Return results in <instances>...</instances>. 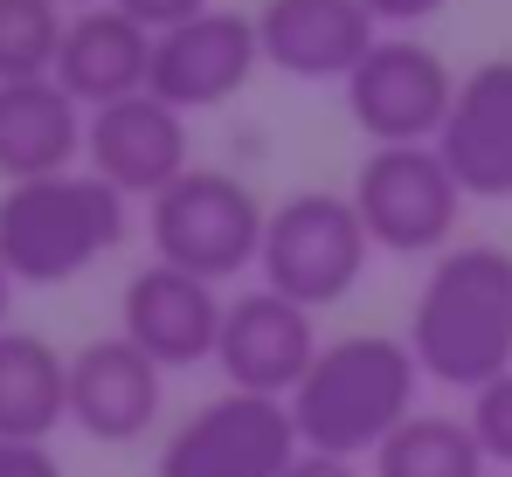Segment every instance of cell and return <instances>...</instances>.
<instances>
[{"mask_svg":"<svg viewBox=\"0 0 512 477\" xmlns=\"http://www.w3.org/2000/svg\"><path fill=\"white\" fill-rule=\"evenodd\" d=\"M409 353L429 381L464 395L512 374V249L464 242L429 263L409 312Z\"/></svg>","mask_w":512,"mask_h":477,"instance_id":"6da1fadb","label":"cell"},{"mask_svg":"<svg viewBox=\"0 0 512 477\" xmlns=\"http://www.w3.org/2000/svg\"><path fill=\"white\" fill-rule=\"evenodd\" d=\"M416 353L409 339L388 332H346L333 346H319L312 374L291 395V422L298 443L319 457H346V464H374V450L416 415Z\"/></svg>","mask_w":512,"mask_h":477,"instance_id":"7a4b0ae2","label":"cell"},{"mask_svg":"<svg viewBox=\"0 0 512 477\" xmlns=\"http://www.w3.org/2000/svg\"><path fill=\"white\" fill-rule=\"evenodd\" d=\"M125 242V194L97 173L21 180L0 194V256L14 284H70Z\"/></svg>","mask_w":512,"mask_h":477,"instance_id":"3957f363","label":"cell"},{"mask_svg":"<svg viewBox=\"0 0 512 477\" xmlns=\"http://www.w3.org/2000/svg\"><path fill=\"white\" fill-rule=\"evenodd\" d=\"M263 222L270 208L250 194V180L222 166H187L167 194H153L146 229H153V263H173L201 284H229L263 256Z\"/></svg>","mask_w":512,"mask_h":477,"instance_id":"277c9868","label":"cell"},{"mask_svg":"<svg viewBox=\"0 0 512 477\" xmlns=\"http://www.w3.org/2000/svg\"><path fill=\"white\" fill-rule=\"evenodd\" d=\"M374 242H367V222L353 208V194H284L263 222V291L319 312V305H340L346 291L360 284Z\"/></svg>","mask_w":512,"mask_h":477,"instance_id":"5b68a950","label":"cell"},{"mask_svg":"<svg viewBox=\"0 0 512 477\" xmlns=\"http://www.w3.org/2000/svg\"><path fill=\"white\" fill-rule=\"evenodd\" d=\"M353 208L374 249L395 256H443L464 215V187L436 146H374L353 173Z\"/></svg>","mask_w":512,"mask_h":477,"instance_id":"8992f818","label":"cell"},{"mask_svg":"<svg viewBox=\"0 0 512 477\" xmlns=\"http://www.w3.org/2000/svg\"><path fill=\"white\" fill-rule=\"evenodd\" d=\"M298 450L305 443H298L291 401L222 388L167 436L160 477H284L298 464Z\"/></svg>","mask_w":512,"mask_h":477,"instance_id":"52a82bcc","label":"cell"},{"mask_svg":"<svg viewBox=\"0 0 512 477\" xmlns=\"http://www.w3.org/2000/svg\"><path fill=\"white\" fill-rule=\"evenodd\" d=\"M450 104L457 77L423 35H381L346 77V111L374 146H436Z\"/></svg>","mask_w":512,"mask_h":477,"instance_id":"ba28073f","label":"cell"},{"mask_svg":"<svg viewBox=\"0 0 512 477\" xmlns=\"http://www.w3.org/2000/svg\"><path fill=\"white\" fill-rule=\"evenodd\" d=\"M256 63H263L256 14L208 7V14L167 28V35H153V77H146V90L160 104H173V111H208V104H229L256 77Z\"/></svg>","mask_w":512,"mask_h":477,"instance_id":"9c48e42d","label":"cell"},{"mask_svg":"<svg viewBox=\"0 0 512 477\" xmlns=\"http://www.w3.org/2000/svg\"><path fill=\"white\" fill-rule=\"evenodd\" d=\"M319 360V325L305 305L277 298V291H243L229 318H222V346H215V367L236 395H270V401H291L298 381L312 374Z\"/></svg>","mask_w":512,"mask_h":477,"instance_id":"30bf717a","label":"cell"},{"mask_svg":"<svg viewBox=\"0 0 512 477\" xmlns=\"http://www.w3.org/2000/svg\"><path fill=\"white\" fill-rule=\"evenodd\" d=\"M118 318H125L118 332H125L153 367L187 374V367L215 360L229 305H222V284H201V277H187V270H173V263H146V270H132Z\"/></svg>","mask_w":512,"mask_h":477,"instance_id":"8fae6325","label":"cell"},{"mask_svg":"<svg viewBox=\"0 0 512 477\" xmlns=\"http://www.w3.org/2000/svg\"><path fill=\"white\" fill-rule=\"evenodd\" d=\"M374 42H381V21L360 0H263L256 7L263 63L298 83H346Z\"/></svg>","mask_w":512,"mask_h":477,"instance_id":"7c38bea8","label":"cell"},{"mask_svg":"<svg viewBox=\"0 0 512 477\" xmlns=\"http://www.w3.org/2000/svg\"><path fill=\"white\" fill-rule=\"evenodd\" d=\"M167 408V367H153L125 332L70 353V422L90 443H139Z\"/></svg>","mask_w":512,"mask_h":477,"instance_id":"4fadbf2b","label":"cell"},{"mask_svg":"<svg viewBox=\"0 0 512 477\" xmlns=\"http://www.w3.org/2000/svg\"><path fill=\"white\" fill-rule=\"evenodd\" d=\"M84 153L90 173L118 194H167L173 180L194 166L187 159V111L160 104L153 90L125 97V104H104L90 111V132H84Z\"/></svg>","mask_w":512,"mask_h":477,"instance_id":"5bb4252c","label":"cell"},{"mask_svg":"<svg viewBox=\"0 0 512 477\" xmlns=\"http://www.w3.org/2000/svg\"><path fill=\"white\" fill-rule=\"evenodd\" d=\"M436 153L457 173L464 201H512V56L457 77V104L436 132Z\"/></svg>","mask_w":512,"mask_h":477,"instance_id":"9a60e30c","label":"cell"},{"mask_svg":"<svg viewBox=\"0 0 512 477\" xmlns=\"http://www.w3.org/2000/svg\"><path fill=\"white\" fill-rule=\"evenodd\" d=\"M153 77V28H139L132 14H118L111 0L104 7H84L70 14V35H63V56H56V83L104 111V104H125L139 97Z\"/></svg>","mask_w":512,"mask_h":477,"instance_id":"2e32d148","label":"cell"},{"mask_svg":"<svg viewBox=\"0 0 512 477\" xmlns=\"http://www.w3.org/2000/svg\"><path fill=\"white\" fill-rule=\"evenodd\" d=\"M84 104L63 90L56 77L35 83H0V180H56L70 173V159L84 153Z\"/></svg>","mask_w":512,"mask_h":477,"instance_id":"e0dca14e","label":"cell"},{"mask_svg":"<svg viewBox=\"0 0 512 477\" xmlns=\"http://www.w3.org/2000/svg\"><path fill=\"white\" fill-rule=\"evenodd\" d=\"M70 422V360L42 332H0V436L7 443H49V429Z\"/></svg>","mask_w":512,"mask_h":477,"instance_id":"ac0fdd59","label":"cell"},{"mask_svg":"<svg viewBox=\"0 0 512 477\" xmlns=\"http://www.w3.org/2000/svg\"><path fill=\"white\" fill-rule=\"evenodd\" d=\"M485 471L492 464H485L464 415H409L374 450V477H485Z\"/></svg>","mask_w":512,"mask_h":477,"instance_id":"d6986e66","label":"cell"},{"mask_svg":"<svg viewBox=\"0 0 512 477\" xmlns=\"http://www.w3.org/2000/svg\"><path fill=\"white\" fill-rule=\"evenodd\" d=\"M63 35H70V21L56 0H0V83L56 77Z\"/></svg>","mask_w":512,"mask_h":477,"instance_id":"ffe728a7","label":"cell"},{"mask_svg":"<svg viewBox=\"0 0 512 477\" xmlns=\"http://www.w3.org/2000/svg\"><path fill=\"white\" fill-rule=\"evenodd\" d=\"M464 422H471L485 464H506V471H512V374L485 381V388L471 395V415H464Z\"/></svg>","mask_w":512,"mask_h":477,"instance_id":"44dd1931","label":"cell"},{"mask_svg":"<svg viewBox=\"0 0 512 477\" xmlns=\"http://www.w3.org/2000/svg\"><path fill=\"white\" fill-rule=\"evenodd\" d=\"M118 14H132L139 28H153V35H167V28H180V21H194V14H208L215 0H111Z\"/></svg>","mask_w":512,"mask_h":477,"instance_id":"7402d4cb","label":"cell"},{"mask_svg":"<svg viewBox=\"0 0 512 477\" xmlns=\"http://www.w3.org/2000/svg\"><path fill=\"white\" fill-rule=\"evenodd\" d=\"M0 477H63L49 443H7L0 436Z\"/></svg>","mask_w":512,"mask_h":477,"instance_id":"603a6c76","label":"cell"},{"mask_svg":"<svg viewBox=\"0 0 512 477\" xmlns=\"http://www.w3.org/2000/svg\"><path fill=\"white\" fill-rule=\"evenodd\" d=\"M381 28H416V21H429V14H443L450 0H360Z\"/></svg>","mask_w":512,"mask_h":477,"instance_id":"cb8c5ba5","label":"cell"},{"mask_svg":"<svg viewBox=\"0 0 512 477\" xmlns=\"http://www.w3.org/2000/svg\"><path fill=\"white\" fill-rule=\"evenodd\" d=\"M284 477H360V471H353L346 457H319V450H298V464H291Z\"/></svg>","mask_w":512,"mask_h":477,"instance_id":"d4e9b609","label":"cell"},{"mask_svg":"<svg viewBox=\"0 0 512 477\" xmlns=\"http://www.w3.org/2000/svg\"><path fill=\"white\" fill-rule=\"evenodd\" d=\"M7 291H14V270H7V256H0V332H7Z\"/></svg>","mask_w":512,"mask_h":477,"instance_id":"484cf974","label":"cell"},{"mask_svg":"<svg viewBox=\"0 0 512 477\" xmlns=\"http://www.w3.org/2000/svg\"><path fill=\"white\" fill-rule=\"evenodd\" d=\"M56 7H77V14H84V7H104V0H56Z\"/></svg>","mask_w":512,"mask_h":477,"instance_id":"4316f807","label":"cell"}]
</instances>
